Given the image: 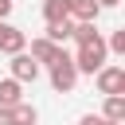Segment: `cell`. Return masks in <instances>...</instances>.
<instances>
[{
    "label": "cell",
    "instance_id": "6da1fadb",
    "mask_svg": "<svg viewBox=\"0 0 125 125\" xmlns=\"http://www.w3.org/2000/svg\"><path fill=\"white\" fill-rule=\"evenodd\" d=\"M105 59H109V43L98 35L94 43H82V47H78L74 66H78V74H98V70L105 66Z\"/></svg>",
    "mask_w": 125,
    "mask_h": 125
},
{
    "label": "cell",
    "instance_id": "7a4b0ae2",
    "mask_svg": "<svg viewBox=\"0 0 125 125\" xmlns=\"http://www.w3.org/2000/svg\"><path fill=\"white\" fill-rule=\"evenodd\" d=\"M47 70H51V86H55L59 94H70V90H74V82H78L74 55H66V51H62V59H59L55 66H47Z\"/></svg>",
    "mask_w": 125,
    "mask_h": 125
},
{
    "label": "cell",
    "instance_id": "3957f363",
    "mask_svg": "<svg viewBox=\"0 0 125 125\" xmlns=\"http://www.w3.org/2000/svg\"><path fill=\"white\" fill-rule=\"evenodd\" d=\"M121 78H125V66H102V70L94 74V82H98V94H102V98H113V94H121Z\"/></svg>",
    "mask_w": 125,
    "mask_h": 125
},
{
    "label": "cell",
    "instance_id": "277c9868",
    "mask_svg": "<svg viewBox=\"0 0 125 125\" xmlns=\"http://www.w3.org/2000/svg\"><path fill=\"white\" fill-rule=\"evenodd\" d=\"M27 55H31L39 66H55V62L62 59V47H55L47 35H39V39H31V51H27Z\"/></svg>",
    "mask_w": 125,
    "mask_h": 125
},
{
    "label": "cell",
    "instance_id": "5b68a950",
    "mask_svg": "<svg viewBox=\"0 0 125 125\" xmlns=\"http://www.w3.org/2000/svg\"><path fill=\"white\" fill-rule=\"evenodd\" d=\"M8 66H12V78H16L20 86H23V82H35V78H39V70H43L27 51H23V55H12V62H8Z\"/></svg>",
    "mask_w": 125,
    "mask_h": 125
},
{
    "label": "cell",
    "instance_id": "8992f818",
    "mask_svg": "<svg viewBox=\"0 0 125 125\" xmlns=\"http://www.w3.org/2000/svg\"><path fill=\"white\" fill-rule=\"evenodd\" d=\"M0 51L4 55H23L27 51V35L16 23H0Z\"/></svg>",
    "mask_w": 125,
    "mask_h": 125
},
{
    "label": "cell",
    "instance_id": "52a82bcc",
    "mask_svg": "<svg viewBox=\"0 0 125 125\" xmlns=\"http://www.w3.org/2000/svg\"><path fill=\"white\" fill-rule=\"evenodd\" d=\"M98 12H102L98 0H70V20L74 23H98Z\"/></svg>",
    "mask_w": 125,
    "mask_h": 125
},
{
    "label": "cell",
    "instance_id": "ba28073f",
    "mask_svg": "<svg viewBox=\"0 0 125 125\" xmlns=\"http://www.w3.org/2000/svg\"><path fill=\"white\" fill-rule=\"evenodd\" d=\"M20 102H23V86H20L16 78H4V82H0V105L12 109V105H20Z\"/></svg>",
    "mask_w": 125,
    "mask_h": 125
},
{
    "label": "cell",
    "instance_id": "9c48e42d",
    "mask_svg": "<svg viewBox=\"0 0 125 125\" xmlns=\"http://www.w3.org/2000/svg\"><path fill=\"white\" fill-rule=\"evenodd\" d=\"M102 117L113 121V125H125V98H121V94L105 98V102H102Z\"/></svg>",
    "mask_w": 125,
    "mask_h": 125
},
{
    "label": "cell",
    "instance_id": "30bf717a",
    "mask_svg": "<svg viewBox=\"0 0 125 125\" xmlns=\"http://www.w3.org/2000/svg\"><path fill=\"white\" fill-rule=\"evenodd\" d=\"M43 20H47V23L70 20V0H43Z\"/></svg>",
    "mask_w": 125,
    "mask_h": 125
},
{
    "label": "cell",
    "instance_id": "8fae6325",
    "mask_svg": "<svg viewBox=\"0 0 125 125\" xmlns=\"http://www.w3.org/2000/svg\"><path fill=\"white\" fill-rule=\"evenodd\" d=\"M70 35H74V20H62V23H47V39H51L55 47H62Z\"/></svg>",
    "mask_w": 125,
    "mask_h": 125
},
{
    "label": "cell",
    "instance_id": "7c38bea8",
    "mask_svg": "<svg viewBox=\"0 0 125 125\" xmlns=\"http://www.w3.org/2000/svg\"><path fill=\"white\" fill-rule=\"evenodd\" d=\"M12 121H16V125H35V121H39V109H35L31 102H20V105H12Z\"/></svg>",
    "mask_w": 125,
    "mask_h": 125
},
{
    "label": "cell",
    "instance_id": "4fadbf2b",
    "mask_svg": "<svg viewBox=\"0 0 125 125\" xmlns=\"http://www.w3.org/2000/svg\"><path fill=\"white\" fill-rule=\"evenodd\" d=\"M98 35H102V31H98L94 23H74V35H70V39H74V43L82 47V43H94Z\"/></svg>",
    "mask_w": 125,
    "mask_h": 125
},
{
    "label": "cell",
    "instance_id": "5bb4252c",
    "mask_svg": "<svg viewBox=\"0 0 125 125\" xmlns=\"http://www.w3.org/2000/svg\"><path fill=\"white\" fill-rule=\"evenodd\" d=\"M105 43H109V51H113V55H125V27H117Z\"/></svg>",
    "mask_w": 125,
    "mask_h": 125
},
{
    "label": "cell",
    "instance_id": "9a60e30c",
    "mask_svg": "<svg viewBox=\"0 0 125 125\" xmlns=\"http://www.w3.org/2000/svg\"><path fill=\"white\" fill-rule=\"evenodd\" d=\"M78 125H113V121H105V117H102V113H86V117H82V121H78Z\"/></svg>",
    "mask_w": 125,
    "mask_h": 125
},
{
    "label": "cell",
    "instance_id": "2e32d148",
    "mask_svg": "<svg viewBox=\"0 0 125 125\" xmlns=\"http://www.w3.org/2000/svg\"><path fill=\"white\" fill-rule=\"evenodd\" d=\"M12 4H16V0H0V23H8V16H12Z\"/></svg>",
    "mask_w": 125,
    "mask_h": 125
},
{
    "label": "cell",
    "instance_id": "e0dca14e",
    "mask_svg": "<svg viewBox=\"0 0 125 125\" xmlns=\"http://www.w3.org/2000/svg\"><path fill=\"white\" fill-rule=\"evenodd\" d=\"M0 125H16L12 121V109H4V105H0Z\"/></svg>",
    "mask_w": 125,
    "mask_h": 125
},
{
    "label": "cell",
    "instance_id": "ac0fdd59",
    "mask_svg": "<svg viewBox=\"0 0 125 125\" xmlns=\"http://www.w3.org/2000/svg\"><path fill=\"white\" fill-rule=\"evenodd\" d=\"M98 4H102V8H113V4H121V0H98Z\"/></svg>",
    "mask_w": 125,
    "mask_h": 125
},
{
    "label": "cell",
    "instance_id": "d6986e66",
    "mask_svg": "<svg viewBox=\"0 0 125 125\" xmlns=\"http://www.w3.org/2000/svg\"><path fill=\"white\" fill-rule=\"evenodd\" d=\"M121 98H125V78H121Z\"/></svg>",
    "mask_w": 125,
    "mask_h": 125
}]
</instances>
